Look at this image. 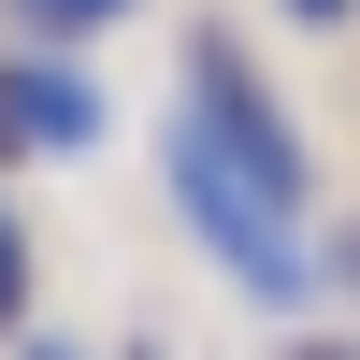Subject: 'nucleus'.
<instances>
[{
    "label": "nucleus",
    "instance_id": "1",
    "mask_svg": "<svg viewBox=\"0 0 360 360\" xmlns=\"http://www.w3.org/2000/svg\"><path fill=\"white\" fill-rule=\"evenodd\" d=\"M159 173H173V217L202 231V259H217V274L245 288V303H274V317H303L317 288H332V259L303 245V217H274V202H259L245 173H231L217 144L188 130V115H173V130H159Z\"/></svg>",
    "mask_w": 360,
    "mask_h": 360
},
{
    "label": "nucleus",
    "instance_id": "2",
    "mask_svg": "<svg viewBox=\"0 0 360 360\" xmlns=\"http://www.w3.org/2000/svg\"><path fill=\"white\" fill-rule=\"evenodd\" d=\"M173 115H188V130L217 144V159L245 173L259 202H274V217H303V202H317V173H303V130H288V101H274V72H259V58L231 44L217 15L188 29V86H173Z\"/></svg>",
    "mask_w": 360,
    "mask_h": 360
},
{
    "label": "nucleus",
    "instance_id": "3",
    "mask_svg": "<svg viewBox=\"0 0 360 360\" xmlns=\"http://www.w3.org/2000/svg\"><path fill=\"white\" fill-rule=\"evenodd\" d=\"M115 130V101H101V72L86 58H0V159H86V144Z\"/></svg>",
    "mask_w": 360,
    "mask_h": 360
},
{
    "label": "nucleus",
    "instance_id": "4",
    "mask_svg": "<svg viewBox=\"0 0 360 360\" xmlns=\"http://www.w3.org/2000/svg\"><path fill=\"white\" fill-rule=\"evenodd\" d=\"M115 15H144V0H15V29H29L44 58H86V44H101Z\"/></svg>",
    "mask_w": 360,
    "mask_h": 360
},
{
    "label": "nucleus",
    "instance_id": "5",
    "mask_svg": "<svg viewBox=\"0 0 360 360\" xmlns=\"http://www.w3.org/2000/svg\"><path fill=\"white\" fill-rule=\"evenodd\" d=\"M0 332L29 346V217H15V202H0Z\"/></svg>",
    "mask_w": 360,
    "mask_h": 360
},
{
    "label": "nucleus",
    "instance_id": "6",
    "mask_svg": "<svg viewBox=\"0 0 360 360\" xmlns=\"http://www.w3.org/2000/svg\"><path fill=\"white\" fill-rule=\"evenodd\" d=\"M274 15H303V29H346V15H360V0H274Z\"/></svg>",
    "mask_w": 360,
    "mask_h": 360
},
{
    "label": "nucleus",
    "instance_id": "7",
    "mask_svg": "<svg viewBox=\"0 0 360 360\" xmlns=\"http://www.w3.org/2000/svg\"><path fill=\"white\" fill-rule=\"evenodd\" d=\"M317 259H332V274H346V288H360V231H332V245H317Z\"/></svg>",
    "mask_w": 360,
    "mask_h": 360
},
{
    "label": "nucleus",
    "instance_id": "8",
    "mask_svg": "<svg viewBox=\"0 0 360 360\" xmlns=\"http://www.w3.org/2000/svg\"><path fill=\"white\" fill-rule=\"evenodd\" d=\"M15 360H86V346H72V332H29V346H15Z\"/></svg>",
    "mask_w": 360,
    "mask_h": 360
},
{
    "label": "nucleus",
    "instance_id": "9",
    "mask_svg": "<svg viewBox=\"0 0 360 360\" xmlns=\"http://www.w3.org/2000/svg\"><path fill=\"white\" fill-rule=\"evenodd\" d=\"M288 360H360V346H346V332H303V346H288Z\"/></svg>",
    "mask_w": 360,
    "mask_h": 360
},
{
    "label": "nucleus",
    "instance_id": "10",
    "mask_svg": "<svg viewBox=\"0 0 360 360\" xmlns=\"http://www.w3.org/2000/svg\"><path fill=\"white\" fill-rule=\"evenodd\" d=\"M115 360H159V346H144V332H130V346H115Z\"/></svg>",
    "mask_w": 360,
    "mask_h": 360
}]
</instances>
